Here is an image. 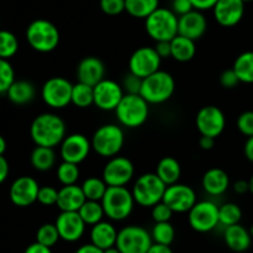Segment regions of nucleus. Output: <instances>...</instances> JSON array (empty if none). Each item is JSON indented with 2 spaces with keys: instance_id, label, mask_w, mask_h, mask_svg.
I'll return each instance as SVG.
<instances>
[{
  "instance_id": "obj_48",
  "label": "nucleus",
  "mask_w": 253,
  "mask_h": 253,
  "mask_svg": "<svg viewBox=\"0 0 253 253\" xmlns=\"http://www.w3.org/2000/svg\"><path fill=\"white\" fill-rule=\"evenodd\" d=\"M170 9H171V11L177 16V18L190 13L191 10H194L193 4H191L190 0H172L171 8Z\"/></svg>"
},
{
  "instance_id": "obj_5",
  "label": "nucleus",
  "mask_w": 253,
  "mask_h": 253,
  "mask_svg": "<svg viewBox=\"0 0 253 253\" xmlns=\"http://www.w3.org/2000/svg\"><path fill=\"white\" fill-rule=\"evenodd\" d=\"M26 40L33 50L48 53L56 50L60 43V31L57 26L46 19H36L26 28Z\"/></svg>"
},
{
  "instance_id": "obj_59",
  "label": "nucleus",
  "mask_w": 253,
  "mask_h": 253,
  "mask_svg": "<svg viewBox=\"0 0 253 253\" xmlns=\"http://www.w3.org/2000/svg\"><path fill=\"white\" fill-rule=\"evenodd\" d=\"M103 253H121V252H119V250L116 247V246H113V247H109L107 248V250H104Z\"/></svg>"
},
{
  "instance_id": "obj_33",
  "label": "nucleus",
  "mask_w": 253,
  "mask_h": 253,
  "mask_svg": "<svg viewBox=\"0 0 253 253\" xmlns=\"http://www.w3.org/2000/svg\"><path fill=\"white\" fill-rule=\"evenodd\" d=\"M77 212L80 213L86 226L96 225V223L101 222L104 216H106L101 201L86 200Z\"/></svg>"
},
{
  "instance_id": "obj_6",
  "label": "nucleus",
  "mask_w": 253,
  "mask_h": 253,
  "mask_svg": "<svg viewBox=\"0 0 253 253\" xmlns=\"http://www.w3.org/2000/svg\"><path fill=\"white\" fill-rule=\"evenodd\" d=\"M175 92V80L169 72H154L143 79L140 96L149 104H163L169 101Z\"/></svg>"
},
{
  "instance_id": "obj_25",
  "label": "nucleus",
  "mask_w": 253,
  "mask_h": 253,
  "mask_svg": "<svg viewBox=\"0 0 253 253\" xmlns=\"http://www.w3.org/2000/svg\"><path fill=\"white\" fill-rule=\"evenodd\" d=\"M223 241L226 246L233 252H246L252 245V237H251L250 230L242 226L241 223L225 227L223 232Z\"/></svg>"
},
{
  "instance_id": "obj_21",
  "label": "nucleus",
  "mask_w": 253,
  "mask_h": 253,
  "mask_svg": "<svg viewBox=\"0 0 253 253\" xmlns=\"http://www.w3.org/2000/svg\"><path fill=\"white\" fill-rule=\"evenodd\" d=\"M208 31V19L203 11L191 10L177 18V35L198 41Z\"/></svg>"
},
{
  "instance_id": "obj_39",
  "label": "nucleus",
  "mask_w": 253,
  "mask_h": 253,
  "mask_svg": "<svg viewBox=\"0 0 253 253\" xmlns=\"http://www.w3.org/2000/svg\"><path fill=\"white\" fill-rule=\"evenodd\" d=\"M19 50L18 38L8 30H0V58L9 60Z\"/></svg>"
},
{
  "instance_id": "obj_14",
  "label": "nucleus",
  "mask_w": 253,
  "mask_h": 253,
  "mask_svg": "<svg viewBox=\"0 0 253 253\" xmlns=\"http://www.w3.org/2000/svg\"><path fill=\"white\" fill-rule=\"evenodd\" d=\"M196 128L201 135L220 137L226 128L225 113L216 106H205L199 109L195 118Z\"/></svg>"
},
{
  "instance_id": "obj_57",
  "label": "nucleus",
  "mask_w": 253,
  "mask_h": 253,
  "mask_svg": "<svg viewBox=\"0 0 253 253\" xmlns=\"http://www.w3.org/2000/svg\"><path fill=\"white\" fill-rule=\"evenodd\" d=\"M147 253H174L170 246L164 245H158V243H153L152 247L149 248Z\"/></svg>"
},
{
  "instance_id": "obj_49",
  "label": "nucleus",
  "mask_w": 253,
  "mask_h": 253,
  "mask_svg": "<svg viewBox=\"0 0 253 253\" xmlns=\"http://www.w3.org/2000/svg\"><path fill=\"white\" fill-rule=\"evenodd\" d=\"M157 51L158 55L160 56V58H168L171 57V46H170V41H158L155 42V45L153 46Z\"/></svg>"
},
{
  "instance_id": "obj_1",
  "label": "nucleus",
  "mask_w": 253,
  "mask_h": 253,
  "mask_svg": "<svg viewBox=\"0 0 253 253\" xmlns=\"http://www.w3.org/2000/svg\"><path fill=\"white\" fill-rule=\"evenodd\" d=\"M67 126L58 114L45 112L34 119L30 126V135L36 147L53 148L61 144L66 137Z\"/></svg>"
},
{
  "instance_id": "obj_45",
  "label": "nucleus",
  "mask_w": 253,
  "mask_h": 253,
  "mask_svg": "<svg viewBox=\"0 0 253 253\" xmlns=\"http://www.w3.org/2000/svg\"><path fill=\"white\" fill-rule=\"evenodd\" d=\"M172 210L165 203L160 201L152 208V218L154 222H168L172 217Z\"/></svg>"
},
{
  "instance_id": "obj_54",
  "label": "nucleus",
  "mask_w": 253,
  "mask_h": 253,
  "mask_svg": "<svg viewBox=\"0 0 253 253\" xmlns=\"http://www.w3.org/2000/svg\"><path fill=\"white\" fill-rule=\"evenodd\" d=\"M243 153H245V157L248 162L253 163V135L252 137H248L247 140L245 143V147H243Z\"/></svg>"
},
{
  "instance_id": "obj_22",
  "label": "nucleus",
  "mask_w": 253,
  "mask_h": 253,
  "mask_svg": "<svg viewBox=\"0 0 253 253\" xmlns=\"http://www.w3.org/2000/svg\"><path fill=\"white\" fill-rule=\"evenodd\" d=\"M76 75L79 82L94 87L106 79V65L96 56H87L77 65Z\"/></svg>"
},
{
  "instance_id": "obj_44",
  "label": "nucleus",
  "mask_w": 253,
  "mask_h": 253,
  "mask_svg": "<svg viewBox=\"0 0 253 253\" xmlns=\"http://www.w3.org/2000/svg\"><path fill=\"white\" fill-rule=\"evenodd\" d=\"M99 8L106 15L117 16L126 11L124 0H99Z\"/></svg>"
},
{
  "instance_id": "obj_38",
  "label": "nucleus",
  "mask_w": 253,
  "mask_h": 253,
  "mask_svg": "<svg viewBox=\"0 0 253 253\" xmlns=\"http://www.w3.org/2000/svg\"><path fill=\"white\" fill-rule=\"evenodd\" d=\"M56 176L62 186L65 185H74L77 184L80 179V168L77 164L72 163L62 162L58 164L57 170H56Z\"/></svg>"
},
{
  "instance_id": "obj_17",
  "label": "nucleus",
  "mask_w": 253,
  "mask_h": 253,
  "mask_svg": "<svg viewBox=\"0 0 253 253\" xmlns=\"http://www.w3.org/2000/svg\"><path fill=\"white\" fill-rule=\"evenodd\" d=\"M124 94L122 84L113 80L104 79L93 87V104L101 111H114Z\"/></svg>"
},
{
  "instance_id": "obj_12",
  "label": "nucleus",
  "mask_w": 253,
  "mask_h": 253,
  "mask_svg": "<svg viewBox=\"0 0 253 253\" xmlns=\"http://www.w3.org/2000/svg\"><path fill=\"white\" fill-rule=\"evenodd\" d=\"M134 172L135 169L132 160L117 155L106 163L102 171V179L107 186H126L132 181Z\"/></svg>"
},
{
  "instance_id": "obj_51",
  "label": "nucleus",
  "mask_w": 253,
  "mask_h": 253,
  "mask_svg": "<svg viewBox=\"0 0 253 253\" xmlns=\"http://www.w3.org/2000/svg\"><path fill=\"white\" fill-rule=\"evenodd\" d=\"M24 253H52V251L50 247H46L39 242H34L25 248Z\"/></svg>"
},
{
  "instance_id": "obj_46",
  "label": "nucleus",
  "mask_w": 253,
  "mask_h": 253,
  "mask_svg": "<svg viewBox=\"0 0 253 253\" xmlns=\"http://www.w3.org/2000/svg\"><path fill=\"white\" fill-rule=\"evenodd\" d=\"M142 82L143 79L137 77L133 74H128L123 80L122 84V88H123L124 93L126 94H139L140 88H142Z\"/></svg>"
},
{
  "instance_id": "obj_53",
  "label": "nucleus",
  "mask_w": 253,
  "mask_h": 253,
  "mask_svg": "<svg viewBox=\"0 0 253 253\" xmlns=\"http://www.w3.org/2000/svg\"><path fill=\"white\" fill-rule=\"evenodd\" d=\"M9 175V163L3 155H0V184H3Z\"/></svg>"
},
{
  "instance_id": "obj_15",
  "label": "nucleus",
  "mask_w": 253,
  "mask_h": 253,
  "mask_svg": "<svg viewBox=\"0 0 253 253\" xmlns=\"http://www.w3.org/2000/svg\"><path fill=\"white\" fill-rule=\"evenodd\" d=\"M58 147H60V157L62 162L77 165L84 162L92 150L91 139L81 133L66 135Z\"/></svg>"
},
{
  "instance_id": "obj_26",
  "label": "nucleus",
  "mask_w": 253,
  "mask_h": 253,
  "mask_svg": "<svg viewBox=\"0 0 253 253\" xmlns=\"http://www.w3.org/2000/svg\"><path fill=\"white\" fill-rule=\"evenodd\" d=\"M117 235H118V231L114 227L113 223L102 220L101 222L92 226L91 232H89V240H91L92 245L104 251L116 246Z\"/></svg>"
},
{
  "instance_id": "obj_24",
  "label": "nucleus",
  "mask_w": 253,
  "mask_h": 253,
  "mask_svg": "<svg viewBox=\"0 0 253 253\" xmlns=\"http://www.w3.org/2000/svg\"><path fill=\"white\" fill-rule=\"evenodd\" d=\"M84 201H86V198H84L81 186L77 184L65 185L58 189L56 206L60 209V211H79Z\"/></svg>"
},
{
  "instance_id": "obj_55",
  "label": "nucleus",
  "mask_w": 253,
  "mask_h": 253,
  "mask_svg": "<svg viewBox=\"0 0 253 253\" xmlns=\"http://www.w3.org/2000/svg\"><path fill=\"white\" fill-rule=\"evenodd\" d=\"M75 253H103V251L89 242V243H86V245L80 246Z\"/></svg>"
},
{
  "instance_id": "obj_62",
  "label": "nucleus",
  "mask_w": 253,
  "mask_h": 253,
  "mask_svg": "<svg viewBox=\"0 0 253 253\" xmlns=\"http://www.w3.org/2000/svg\"><path fill=\"white\" fill-rule=\"evenodd\" d=\"M243 3L245 4H247V3H253V0H242Z\"/></svg>"
},
{
  "instance_id": "obj_58",
  "label": "nucleus",
  "mask_w": 253,
  "mask_h": 253,
  "mask_svg": "<svg viewBox=\"0 0 253 253\" xmlns=\"http://www.w3.org/2000/svg\"><path fill=\"white\" fill-rule=\"evenodd\" d=\"M6 150V142L1 135H0V155H4Z\"/></svg>"
},
{
  "instance_id": "obj_16",
  "label": "nucleus",
  "mask_w": 253,
  "mask_h": 253,
  "mask_svg": "<svg viewBox=\"0 0 253 253\" xmlns=\"http://www.w3.org/2000/svg\"><path fill=\"white\" fill-rule=\"evenodd\" d=\"M163 203L167 204L174 213H184L191 210V208L198 203V199L193 187L176 182L167 186Z\"/></svg>"
},
{
  "instance_id": "obj_28",
  "label": "nucleus",
  "mask_w": 253,
  "mask_h": 253,
  "mask_svg": "<svg viewBox=\"0 0 253 253\" xmlns=\"http://www.w3.org/2000/svg\"><path fill=\"white\" fill-rule=\"evenodd\" d=\"M8 98L10 102L18 106H23V104L30 103L34 101L36 96V88L30 81L26 80H19V81H14L10 88L6 92Z\"/></svg>"
},
{
  "instance_id": "obj_2",
  "label": "nucleus",
  "mask_w": 253,
  "mask_h": 253,
  "mask_svg": "<svg viewBox=\"0 0 253 253\" xmlns=\"http://www.w3.org/2000/svg\"><path fill=\"white\" fill-rule=\"evenodd\" d=\"M101 204L107 218L124 221L132 215L135 201L132 190L126 189V186H108Z\"/></svg>"
},
{
  "instance_id": "obj_18",
  "label": "nucleus",
  "mask_w": 253,
  "mask_h": 253,
  "mask_svg": "<svg viewBox=\"0 0 253 253\" xmlns=\"http://www.w3.org/2000/svg\"><path fill=\"white\" fill-rule=\"evenodd\" d=\"M60 240L65 242H77L86 231V223L77 211H61L55 220Z\"/></svg>"
},
{
  "instance_id": "obj_8",
  "label": "nucleus",
  "mask_w": 253,
  "mask_h": 253,
  "mask_svg": "<svg viewBox=\"0 0 253 253\" xmlns=\"http://www.w3.org/2000/svg\"><path fill=\"white\" fill-rule=\"evenodd\" d=\"M145 31L152 40L171 41L177 35V16L168 8H158L145 19Z\"/></svg>"
},
{
  "instance_id": "obj_37",
  "label": "nucleus",
  "mask_w": 253,
  "mask_h": 253,
  "mask_svg": "<svg viewBox=\"0 0 253 253\" xmlns=\"http://www.w3.org/2000/svg\"><path fill=\"white\" fill-rule=\"evenodd\" d=\"M242 218V210L235 203H226L218 206V222L220 225L228 227V226L237 225Z\"/></svg>"
},
{
  "instance_id": "obj_35",
  "label": "nucleus",
  "mask_w": 253,
  "mask_h": 253,
  "mask_svg": "<svg viewBox=\"0 0 253 253\" xmlns=\"http://www.w3.org/2000/svg\"><path fill=\"white\" fill-rule=\"evenodd\" d=\"M71 104L79 108H88L93 104V87L77 82L72 87Z\"/></svg>"
},
{
  "instance_id": "obj_61",
  "label": "nucleus",
  "mask_w": 253,
  "mask_h": 253,
  "mask_svg": "<svg viewBox=\"0 0 253 253\" xmlns=\"http://www.w3.org/2000/svg\"><path fill=\"white\" fill-rule=\"evenodd\" d=\"M250 233H251V237H252V240H253V226H251Z\"/></svg>"
},
{
  "instance_id": "obj_10",
  "label": "nucleus",
  "mask_w": 253,
  "mask_h": 253,
  "mask_svg": "<svg viewBox=\"0 0 253 253\" xmlns=\"http://www.w3.org/2000/svg\"><path fill=\"white\" fill-rule=\"evenodd\" d=\"M72 87L74 84L65 77H51L41 87V98L50 108L62 109L71 104Z\"/></svg>"
},
{
  "instance_id": "obj_31",
  "label": "nucleus",
  "mask_w": 253,
  "mask_h": 253,
  "mask_svg": "<svg viewBox=\"0 0 253 253\" xmlns=\"http://www.w3.org/2000/svg\"><path fill=\"white\" fill-rule=\"evenodd\" d=\"M30 162L38 171H48L56 164V153L53 148L36 147L31 152Z\"/></svg>"
},
{
  "instance_id": "obj_30",
  "label": "nucleus",
  "mask_w": 253,
  "mask_h": 253,
  "mask_svg": "<svg viewBox=\"0 0 253 253\" xmlns=\"http://www.w3.org/2000/svg\"><path fill=\"white\" fill-rule=\"evenodd\" d=\"M232 70L241 84H253V51H245L236 57Z\"/></svg>"
},
{
  "instance_id": "obj_36",
  "label": "nucleus",
  "mask_w": 253,
  "mask_h": 253,
  "mask_svg": "<svg viewBox=\"0 0 253 253\" xmlns=\"http://www.w3.org/2000/svg\"><path fill=\"white\" fill-rule=\"evenodd\" d=\"M152 236L153 243H158V245L170 246L175 240V228L174 226L168 222H155L152 228Z\"/></svg>"
},
{
  "instance_id": "obj_56",
  "label": "nucleus",
  "mask_w": 253,
  "mask_h": 253,
  "mask_svg": "<svg viewBox=\"0 0 253 253\" xmlns=\"http://www.w3.org/2000/svg\"><path fill=\"white\" fill-rule=\"evenodd\" d=\"M199 145H200L201 149L211 150L213 147H215V138L201 135L200 140H199Z\"/></svg>"
},
{
  "instance_id": "obj_19",
  "label": "nucleus",
  "mask_w": 253,
  "mask_h": 253,
  "mask_svg": "<svg viewBox=\"0 0 253 253\" xmlns=\"http://www.w3.org/2000/svg\"><path fill=\"white\" fill-rule=\"evenodd\" d=\"M39 189L40 185L34 177L20 176L11 184L9 196L18 208H29L38 201Z\"/></svg>"
},
{
  "instance_id": "obj_13",
  "label": "nucleus",
  "mask_w": 253,
  "mask_h": 253,
  "mask_svg": "<svg viewBox=\"0 0 253 253\" xmlns=\"http://www.w3.org/2000/svg\"><path fill=\"white\" fill-rule=\"evenodd\" d=\"M160 65H162V58L153 46H142L137 48L130 55L128 61L130 74L140 79H145L154 72L159 71Z\"/></svg>"
},
{
  "instance_id": "obj_34",
  "label": "nucleus",
  "mask_w": 253,
  "mask_h": 253,
  "mask_svg": "<svg viewBox=\"0 0 253 253\" xmlns=\"http://www.w3.org/2000/svg\"><path fill=\"white\" fill-rule=\"evenodd\" d=\"M107 184L102 177L91 176L87 177L81 185V189L84 194L86 200L101 201L107 191Z\"/></svg>"
},
{
  "instance_id": "obj_41",
  "label": "nucleus",
  "mask_w": 253,
  "mask_h": 253,
  "mask_svg": "<svg viewBox=\"0 0 253 253\" xmlns=\"http://www.w3.org/2000/svg\"><path fill=\"white\" fill-rule=\"evenodd\" d=\"M14 81H15V72L11 63L9 62V60L0 58V93H6Z\"/></svg>"
},
{
  "instance_id": "obj_20",
  "label": "nucleus",
  "mask_w": 253,
  "mask_h": 253,
  "mask_svg": "<svg viewBox=\"0 0 253 253\" xmlns=\"http://www.w3.org/2000/svg\"><path fill=\"white\" fill-rule=\"evenodd\" d=\"M246 10L242 0H218L212 13L216 23L223 28H233L241 23Z\"/></svg>"
},
{
  "instance_id": "obj_50",
  "label": "nucleus",
  "mask_w": 253,
  "mask_h": 253,
  "mask_svg": "<svg viewBox=\"0 0 253 253\" xmlns=\"http://www.w3.org/2000/svg\"><path fill=\"white\" fill-rule=\"evenodd\" d=\"M193 4V8L199 11H206V10H212L213 6L216 5L218 0H190Z\"/></svg>"
},
{
  "instance_id": "obj_47",
  "label": "nucleus",
  "mask_w": 253,
  "mask_h": 253,
  "mask_svg": "<svg viewBox=\"0 0 253 253\" xmlns=\"http://www.w3.org/2000/svg\"><path fill=\"white\" fill-rule=\"evenodd\" d=\"M240 80H238L237 75L235 74L232 69L225 70L222 74L220 75V84L226 89H232L240 84Z\"/></svg>"
},
{
  "instance_id": "obj_29",
  "label": "nucleus",
  "mask_w": 253,
  "mask_h": 253,
  "mask_svg": "<svg viewBox=\"0 0 253 253\" xmlns=\"http://www.w3.org/2000/svg\"><path fill=\"white\" fill-rule=\"evenodd\" d=\"M170 46H171V57L177 62H189L196 55L195 41L184 36H175L170 41Z\"/></svg>"
},
{
  "instance_id": "obj_43",
  "label": "nucleus",
  "mask_w": 253,
  "mask_h": 253,
  "mask_svg": "<svg viewBox=\"0 0 253 253\" xmlns=\"http://www.w3.org/2000/svg\"><path fill=\"white\" fill-rule=\"evenodd\" d=\"M237 129L241 134L245 137H252L253 135V111H246L238 116L236 122Z\"/></svg>"
},
{
  "instance_id": "obj_4",
  "label": "nucleus",
  "mask_w": 253,
  "mask_h": 253,
  "mask_svg": "<svg viewBox=\"0 0 253 253\" xmlns=\"http://www.w3.org/2000/svg\"><path fill=\"white\" fill-rule=\"evenodd\" d=\"M124 142L126 137L122 126L114 123H107L97 128L91 138L92 150L107 159L119 155Z\"/></svg>"
},
{
  "instance_id": "obj_11",
  "label": "nucleus",
  "mask_w": 253,
  "mask_h": 253,
  "mask_svg": "<svg viewBox=\"0 0 253 253\" xmlns=\"http://www.w3.org/2000/svg\"><path fill=\"white\" fill-rule=\"evenodd\" d=\"M190 227L200 233H208L215 230L218 222V206L210 200L198 201L187 212Z\"/></svg>"
},
{
  "instance_id": "obj_7",
  "label": "nucleus",
  "mask_w": 253,
  "mask_h": 253,
  "mask_svg": "<svg viewBox=\"0 0 253 253\" xmlns=\"http://www.w3.org/2000/svg\"><path fill=\"white\" fill-rule=\"evenodd\" d=\"M167 185L158 177L155 172H145L135 180L132 194L137 205L142 208H153L163 201Z\"/></svg>"
},
{
  "instance_id": "obj_60",
  "label": "nucleus",
  "mask_w": 253,
  "mask_h": 253,
  "mask_svg": "<svg viewBox=\"0 0 253 253\" xmlns=\"http://www.w3.org/2000/svg\"><path fill=\"white\" fill-rule=\"evenodd\" d=\"M248 184H250V193L253 195V175L251 176V179L248 180Z\"/></svg>"
},
{
  "instance_id": "obj_9",
  "label": "nucleus",
  "mask_w": 253,
  "mask_h": 253,
  "mask_svg": "<svg viewBox=\"0 0 253 253\" xmlns=\"http://www.w3.org/2000/svg\"><path fill=\"white\" fill-rule=\"evenodd\" d=\"M152 245L150 232L142 226H126L117 235L116 247L121 253H147Z\"/></svg>"
},
{
  "instance_id": "obj_42",
  "label": "nucleus",
  "mask_w": 253,
  "mask_h": 253,
  "mask_svg": "<svg viewBox=\"0 0 253 253\" xmlns=\"http://www.w3.org/2000/svg\"><path fill=\"white\" fill-rule=\"evenodd\" d=\"M58 190L51 185L40 186L38 193V203L43 206H53L57 203Z\"/></svg>"
},
{
  "instance_id": "obj_23",
  "label": "nucleus",
  "mask_w": 253,
  "mask_h": 253,
  "mask_svg": "<svg viewBox=\"0 0 253 253\" xmlns=\"http://www.w3.org/2000/svg\"><path fill=\"white\" fill-rule=\"evenodd\" d=\"M201 185L206 194L211 196H221L230 187V176L221 168H211L204 174Z\"/></svg>"
},
{
  "instance_id": "obj_32",
  "label": "nucleus",
  "mask_w": 253,
  "mask_h": 253,
  "mask_svg": "<svg viewBox=\"0 0 253 253\" xmlns=\"http://www.w3.org/2000/svg\"><path fill=\"white\" fill-rule=\"evenodd\" d=\"M126 11L137 19H147L159 8V0H124Z\"/></svg>"
},
{
  "instance_id": "obj_27",
  "label": "nucleus",
  "mask_w": 253,
  "mask_h": 253,
  "mask_svg": "<svg viewBox=\"0 0 253 253\" xmlns=\"http://www.w3.org/2000/svg\"><path fill=\"white\" fill-rule=\"evenodd\" d=\"M155 174L167 186L179 182L181 176L180 163L172 157H164L159 160L155 169Z\"/></svg>"
},
{
  "instance_id": "obj_63",
  "label": "nucleus",
  "mask_w": 253,
  "mask_h": 253,
  "mask_svg": "<svg viewBox=\"0 0 253 253\" xmlns=\"http://www.w3.org/2000/svg\"><path fill=\"white\" fill-rule=\"evenodd\" d=\"M0 24H1V21H0Z\"/></svg>"
},
{
  "instance_id": "obj_40",
  "label": "nucleus",
  "mask_w": 253,
  "mask_h": 253,
  "mask_svg": "<svg viewBox=\"0 0 253 253\" xmlns=\"http://www.w3.org/2000/svg\"><path fill=\"white\" fill-rule=\"evenodd\" d=\"M60 241V235L55 223H43L36 232V242L52 248Z\"/></svg>"
},
{
  "instance_id": "obj_52",
  "label": "nucleus",
  "mask_w": 253,
  "mask_h": 253,
  "mask_svg": "<svg viewBox=\"0 0 253 253\" xmlns=\"http://www.w3.org/2000/svg\"><path fill=\"white\" fill-rule=\"evenodd\" d=\"M233 191L238 195H243V194L248 193L250 191V184L246 180H237V181L233 182Z\"/></svg>"
},
{
  "instance_id": "obj_3",
  "label": "nucleus",
  "mask_w": 253,
  "mask_h": 253,
  "mask_svg": "<svg viewBox=\"0 0 253 253\" xmlns=\"http://www.w3.org/2000/svg\"><path fill=\"white\" fill-rule=\"evenodd\" d=\"M114 112L119 126L135 129L147 122L149 103L140 94H124Z\"/></svg>"
}]
</instances>
